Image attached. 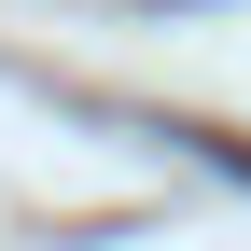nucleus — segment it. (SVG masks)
Returning <instances> with one entry per match:
<instances>
[{
  "label": "nucleus",
  "mask_w": 251,
  "mask_h": 251,
  "mask_svg": "<svg viewBox=\"0 0 251 251\" xmlns=\"http://www.w3.org/2000/svg\"><path fill=\"white\" fill-rule=\"evenodd\" d=\"M140 14H209V0H140Z\"/></svg>",
  "instance_id": "1"
}]
</instances>
